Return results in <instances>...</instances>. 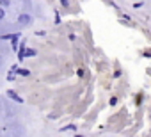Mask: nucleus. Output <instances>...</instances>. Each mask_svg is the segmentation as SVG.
Returning a JSON list of instances; mask_svg holds the SVG:
<instances>
[{
  "label": "nucleus",
  "mask_w": 151,
  "mask_h": 137,
  "mask_svg": "<svg viewBox=\"0 0 151 137\" xmlns=\"http://www.w3.org/2000/svg\"><path fill=\"white\" fill-rule=\"evenodd\" d=\"M18 22H20L22 25H29V23H30V16H29V14H22V16L18 18Z\"/></svg>",
  "instance_id": "1"
},
{
  "label": "nucleus",
  "mask_w": 151,
  "mask_h": 137,
  "mask_svg": "<svg viewBox=\"0 0 151 137\" xmlns=\"http://www.w3.org/2000/svg\"><path fill=\"white\" fill-rule=\"evenodd\" d=\"M9 96H11L13 100H16V102H23V100H22L20 96H16V93H14V91H9Z\"/></svg>",
  "instance_id": "2"
},
{
  "label": "nucleus",
  "mask_w": 151,
  "mask_h": 137,
  "mask_svg": "<svg viewBox=\"0 0 151 137\" xmlns=\"http://www.w3.org/2000/svg\"><path fill=\"white\" fill-rule=\"evenodd\" d=\"M0 6H2V7H7V6H9V0H0Z\"/></svg>",
  "instance_id": "3"
},
{
  "label": "nucleus",
  "mask_w": 151,
  "mask_h": 137,
  "mask_svg": "<svg viewBox=\"0 0 151 137\" xmlns=\"http://www.w3.org/2000/svg\"><path fill=\"white\" fill-rule=\"evenodd\" d=\"M4 16H6V11H4V7H2V6H0V20H2Z\"/></svg>",
  "instance_id": "4"
},
{
  "label": "nucleus",
  "mask_w": 151,
  "mask_h": 137,
  "mask_svg": "<svg viewBox=\"0 0 151 137\" xmlns=\"http://www.w3.org/2000/svg\"><path fill=\"white\" fill-rule=\"evenodd\" d=\"M25 55H29V57H32V55H36V50H27V53Z\"/></svg>",
  "instance_id": "5"
}]
</instances>
